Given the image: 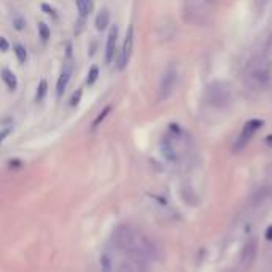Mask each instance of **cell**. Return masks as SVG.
<instances>
[{
    "label": "cell",
    "instance_id": "1",
    "mask_svg": "<svg viewBox=\"0 0 272 272\" xmlns=\"http://www.w3.org/2000/svg\"><path fill=\"white\" fill-rule=\"evenodd\" d=\"M272 37L264 43V46L258 50L251 59L248 61L247 65V80L250 81L251 86L255 88H263L267 84L270 80V73H272Z\"/></svg>",
    "mask_w": 272,
    "mask_h": 272
},
{
    "label": "cell",
    "instance_id": "2",
    "mask_svg": "<svg viewBox=\"0 0 272 272\" xmlns=\"http://www.w3.org/2000/svg\"><path fill=\"white\" fill-rule=\"evenodd\" d=\"M206 99L212 107H215V109H226L232 99L229 84L226 81H220V80L212 81L206 89Z\"/></svg>",
    "mask_w": 272,
    "mask_h": 272
},
{
    "label": "cell",
    "instance_id": "3",
    "mask_svg": "<svg viewBox=\"0 0 272 272\" xmlns=\"http://www.w3.org/2000/svg\"><path fill=\"white\" fill-rule=\"evenodd\" d=\"M72 73H73V53H72V45L67 43L64 65H62V70L59 73L57 83H56V94H57V97H62L64 96L67 86H69V81L72 78Z\"/></svg>",
    "mask_w": 272,
    "mask_h": 272
},
{
    "label": "cell",
    "instance_id": "4",
    "mask_svg": "<svg viewBox=\"0 0 272 272\" xmlns=\"http://www.w3.org/2000/svg\"><path fill=\"white\" fill-rule=\"evenodd\" d=\"M177 81H178V73L177 69L173 65H170L169 69L164 72L161 84H159V101H167L172 96V93L177 88Z\"/></svg>",
    "mask_w": 272,
    "mask_h": 272
},
{
    "label": "cell",
    "instance_id": "5",
    "mask_svg": "<svg viewBox=\"0 0 272 272\" xmlns=\"http://www.w3.org/2000/svg\"><path fill=\"white\" fill-rule=\"evenodd\" d=\"M263 126V121L261 120H250L248 123H245L244 126V129H242L240 135H239V139L236 140V145H234V150L236 151H240V150H244L248 142L253 139V135L256 134V131Z\"/></svg>",
    "mask_w": 272,
    "mask_h": 272
},
{
    "label": "cell",
    "instance_id": "6",
    "mask_svg": "<svg viewBox=\"0 0 272 272\" xmlns=\"http://www.w3.org/2000/svg\"><path fill=\"white\" fill-rule=\"evenodd\" d=\"M132 50H134V27L129 26L128 32H126V37H124L123 46H121V51H120V59H118L120 70H124L126 67H128L131 56H132Z\"/></svg>",
    "mask_w": 272,
    "mask_h": 272
},
{
    "label": "cell",
    "instance_id": "7",
    "mask_svg": "<svg viewBox=\"0 0 272 272\" xmlns=\"http://www.w3.org/2000/svg\"><path fill=\"white\" fill-rule=\"evenodd\" d=\"M256 253H258V240H256V237H251L245 242L244 248H242V255H240L242 266L248 267L255 261Z\"/></svg>",
    "mask_w": 272,
    "mask_h": 272
},
{
    "label": "cell",
    "instance_id": "8",
    "mask_svg": "<svg viewBox=\"0 0 272 272\" xmlns=\"http://www.w3.org/2000/svg\"><path fill=\"white\" fill-rule=\"evenodd\" d=\"M116 43H118V26H112L109 35H107V46H105V64H112L115 59Z\"/></svg>",
    "mask_w": 272,
    "mask_h": 272
},
{
    "label": "cell",
    "instance_id": "9",
    "mask_svg": "<svg viewBox=\"0 0 272 272\" xmlns=\"http://www.w3.org/2000/svg\"><path fill=\"white\" fill-rule=\"evenodd\" d=\"M99 264H101V270L102 272H116L118 266H116V258L115 253L112 250H104L101 259H99Z\"/></svg>",
    "mask_w": 272,
    "mask_h": 272
},
{
    "label": "cell",
    "instance_id": "10",
    "mask_svg": "<svg viewBox=\"0 0 272 272\" xmlns=\"http://www.w3.org/2000/svg\"><path fill=\"white\" fill-rule=\"evenodd\" d=\"M0 78H2V81L5 83L8 91H16L18 89V78H16V75L10 69H7V67H4V69L0 70Z\"/></svg>",
    "mask_w": 272,
    "mask_h": 272
},
{
    "label": "cell",
    "instance_id": "11",
    "mask_svg": "<svg viewBox=\"0 0 272 272\" xmlns=\"http://www.w3.org/2000/svg\"><path fill=\"white\" fill-rule=\"evenodd\" d=\"M109 26H110V12L107 8H102L96 16V29L99 32H102Z\"/></svg>",
    "mask_w": 272,
    "mask_h": 272
},
{
    "label": "cell",
    "instance_id": "12",
    "mask_svg": "<svg viewBox=\"0 0 272 272\" xmlns=\"http://www.w3.org/2000/svg\"><path fill=\"white\" fill-rule=\"evenodd\" d=\"M75 4H76V10H78V18L86 19L93 13V8H94L93 0H75Z\"/></svg>",
    "mask_w": 272,
    "mask_h": 272
},
{
    "label": "cell",
    "instance_id": "13",
    "mask_svg": "<svg viewBox=\"0 0 272 272\" xmlns=\"http://www.w3.org/2000/svg\"><path fill=\"white\" fill-rule=\"evenodd\" d=\"M46 94H48V83H46V80H40L37 86V91H35V102L37 104L43 102Z\"/></svg>",
    "mask_w": 272,
    "mask_h": 272
},
{
    "label": "cell",
    "instance_id": "14",
    "mask_svg": "<svg viewBox=\"0 0 272 272\" xmlns=\"http://www.w3.org/2000/svg\"><path fill=\"white\" fill-rule=\"evenodd\" d=\"M13 53H15L19 64H24L27 61V50H26V46H23L21 43L13 45Z\"/></svg>",
    "mask_w": 272,
    "mask_h": 272
},
{
    "label": "cell",
    "instance_id": "15",
    "mask_svg": "<svg viewBox=\"0 0 272 272\" xmlns=\"http://www.w3.org/2000/svg\"><path fill=\"white\" fill-rule=\"evenodd\" d=\"M110 112H112V105H107L105 109H104L99 115L96 116V120H94V123H93V129H97V128H99V126L102 124V121L107 118V116H109Z\"/></svg>",
    "mask_w": 272,
    "mask_h": 272
},
{
    "label": "cell",
    "instance_id": "16",
    "mask_svg": "<svg viewBox=\"0 0 272 272\" xmlns=\"http://www.w3.org/2000/svg\"><path fill=\"white\" fill-rule=\"evenodd\" d=\"M38 35H40L42 38V42H48L50 40V37H51V31H50V27H48V24L45 23H38Z\"/></svg>",
    "mask_w": 272,
    "mask_h": 272
},
{
    "label": "cell",
    "instance_id": "17",
    "mask_svg": "<svg viewBox=\"0 0 272 272\" xmlns=\"http://www.w3.org/2000/svg\"><path fill=\"white\" fill-rule=\"evenodd\" d=\"M97 78H99V67H97V65H93L91 69H89V72H88V78H86V84L93 86V84L97 81Z\"/></svg>",
    "mask_w": 272,
    "mask_h": 272
},
{
    "label": "cell",
    "instance_id": "18",
    "mask_svg": "<svg viewBox=\"0 0 272 272\" xmlns=\"http://www.w3.org/2000/svg\"><path fill=\"white\" fill-rule=\"evenodd\" d=\"M13 27L16 29L18 32H23L24 29H26V19H24L23 16L16 15V16L13 18Z\"/></svg>",
    "mask_w": 272,
    "mask_h": 272
},
{
    "label": "cell",
    "instance_id": "19",
    "mask_svg": "<svg viewBox=\"0 0 272 272\" xmlns=\"http://www.w3.org/2000/svg\"><path fill=\"white\" fill-rule=\"evenodd\" d=\"M81 96H83V89H76L72 96V99H70V107H76L80 104L81 101Z\"/></svg>",
    "mask_w": 272,
    "mask_h": 272
},
{
    "label": "cell",
    "instance_id": "20",
    "mask_svg": "<svg viewBox=\"0 0 272 272\" xmlns=\"http://www.w3.org/2000/svg\"><path fill=\"white\" fill-rule=\"evenodd\" d=\"M42 12H43V13H46V15H50V16H53L54 19L57 18L56 8H53L51 5H48V4H42Z\"/></svg>",
    "mask_w": 272,
    "mask_h": 272
},
{
    "label": "cell",
    "instance_id": "21",
    "mask_svg": "<svg viewBox=\"0 0 272 272\" xmlns=\"http://www.w3.org/2000/svg\"><path fill=\"white\" fill-rule=\"evenodd\" d=\"M13 132V128L12 126H8V128H4V129H0V145H2L5 142L7 137H10V134Z\"/></svg>",
    "mask_w": 272,
    "mask_h": 272
},
{
    "label": "cell",
    "instance_id": "22",
    "mask_svg": "<svg viewBox=\"0 0 272 272\" xmlns=\"http://www.w3.org/2000/svg\"><path fill=\"white\" fill-rule=\"evenodd\" d=\"M10 50V43L5 37H0V53H7Z\"/></svg>",
    "mask_w": 272,
    "mask_h": 272
},
{
    "label": "cell",
    "instance_id": "23",
    "mask_svg": "<svg viewBox=\"0 0 272 272\" xmlns=\"http://www.w3.org/2000/svg\"><path fill=\"white\" fill-rule=\"evenodd\" d=\"M266 239H267V240H272V225L266 229Z\"/></svg>",
    "mask_w": 272,
    "mask_h": 272
},
{
    "label": "cell",
    "instance_id": "24",
    "mask_svg": "<svg viewBox=\"0 0 272 272\" xmlns=\"http://www.w3.org/2000/svg\"><path fill=\"white\" fill-rule=\"evenodd\" d=\"M267 178H269V185L272 187V166L267 169Z\"/></svg>",
    "mask_w": 272,
    "mask_h": 272
},
{
    "label": "cell",
    "instance_id": "25",
    "mask_svg": "<svg viewBox=\"0 0 272 272\" xmlns=\"http://www.w3.org/2000/svg\"><path fill=\"white\" fill-rule=\"evenodd\" d=\"M266 143H267L269 147L272 148V134H270V135H267V137H266Z\"/></svg>",
    "mask_w": 272,
    "mask_h": 272
}]
</instances>
